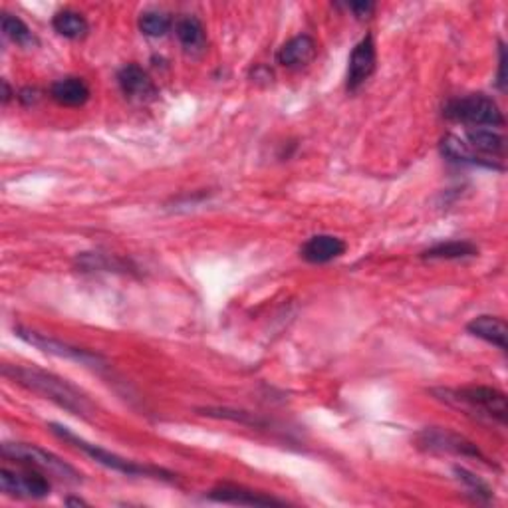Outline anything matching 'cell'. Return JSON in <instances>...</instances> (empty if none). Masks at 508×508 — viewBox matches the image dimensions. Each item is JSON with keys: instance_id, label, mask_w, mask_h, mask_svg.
Returning <instances> with one entry per match:
<instances>
[{"instance_id": "cell-1", "label": "cell", "mask_w": 508, "mask_h": 508, "mask_svg": "<svg viewBox=\"0 0 508 508\" xmlns=\"http://www.w3.org/2000/svg\"><path fill=\"white\" fill-rule=\"evenodd\" d=\"M3 373L12 381L20 383L22 388L30 389L44 399H50L58 407L66 409L68 414L78 417H90L94 414V403L70 381L58 378V375L38 370V367H24V365H4Z\"/></svg>"}, {"instance_id": "cell-2", "label": "cell", "mask_w": 508, "mask_h": 508, "mask_svg": "<svg viewBox=\"0 0 508 508\" xmlns=\"http://www.w3.org/2000/svg\"><path fill=\"white\" fill-rule=\"evenodd\" d=\"M435 393L449 406L465 409L480 419H488V422H496L501 425L506 422V396L495 388L472 385V388L439 389Z\"/></svg>"}, {"instance_id": "cell-3", "label": "cell", "mask_w": 508, "mask_h": 508, "mask_svg": "<svg viewBox=\"0 0 508 508\" xmlns=\"http://www.w3.org/2000/svg\"><path fill=\"white\" fill-rule=\"evenodd\" d=\"M443 116L471 127H501L504 116L498 103L485 94H471L445 103Z\"/></svg>"}, {"instance_id": "cell-4", "label": "cell", "mask_w": 508, "mask_h": 508, "mask_svg": "<svg viewBox=\"0 0 508 508\" xmlns=\"http://www.w3.org/2000/svg\"><path fill=\"white\" fill-rule=\"evenodd\" d=\"M50 431L54 433L56 437H60V439H62V441H66V443H70V445H74L78 451L86 453L87 457L94 459L95 463H100L102 467L111 469V471H116V472H124V475H127V477L168 479V477H161V475H165V472H163L161 469H152V467L139 465V463H135V461H129V459L119 457V455H116V453L106 451V449H102V447H98V445L87 443V441L80 439V437L74 435L72 431H70V429H66V427H62V425L50 423Z\"/></svg>"}, {"instance_id": "cell-5", "label": "cell", "mask_w": 508, "mask_h": 508, "mask_svg": "<svg viewBox=\"0 0 508 508\" xmlns=\"http://www.w3.org/2000/svg\"><path fill=\"white\" fill-rule=\"evenodd\" d=\"M3 457L20 463V465L32 467L48 472V475L56 477L64 483L76 485L82 480V475L74 467H70L66 461L56 457L54 453L46 449H40L37 445L30 443H4L3 445Z\"/></svg>"}, {"instance_id": "cell-6", "label": "cell", "mask_w": 508, "mask_h": 508, "mask_svg": "<svg viewBox=\"0 0 508 508\" xmlns=\"http://www.w3.org/2000/svg\"><path fill=\"white\" fill-rule=\"evenodd\" d=\"M14 332H16V336L26 341V344L38 348L40 352H44V354L62 357V360H72V362H78L86 367H103L106 365V360H103L100 354L90 352V349L70 346V344H66V341L48 338L46 334H40V332H34L29 328L19 326Z\"/></svg>"}, {"instance_id": "cell-7", "label": "cell", "mask_w": 508, "mask_h": 508, "mask_svg": "<svg viewBox=\"0 0 508 508\" xmlns=\"http://www.w3.org/2000/svg\"><path fill=\"white\" fill-rule=\"evenodd\" d=\"M417 443L422 449L429 453H449V455H461V457L485 459L475 443H471L463 435L449 431V429H441V427L423 429V431L417 435Z\"/></svg>"}, {"instance_id": "cell-8", "label": "cell", "mask_w": 508, "mask_h": 508, "mask_svg": "<svg viewBox=\"0 0 508 508\" xmlns=\"http://www.w3.org/2000/svg\"><path fill=\"white\" fill-rule=\"evenodd\" d=\"M0 488L4 495L38 501V498H46L50 495L52 487L40 472L12 471L4 467L0 471Z\"/></svg>"}, {"instance_id": "cell-9", "label": "cell", "mask_w": 508, "mask_h": 508, "mask_svg": "<svg viewBox=\"0 0 508 508\" xmlns=\"http://www.w3.org/2000/svg\"><path fill=\"white\" fill-rule=\"evenodd\" d=\"M375 62H378V54H375V42L372 37H365L357 46L354 48L352 56H349L348 66V90L356 92L370 80L375 72Z\"/></svg>"}, {"instance_id": "cell-10", "label": "cell", "mask_w": 508, "mask_h": 508, "mask_svg": "<svg viewBox=\"0 0 508 508\" xmlns=\"http://www.w3.org/2000/svg\"><path fill=\"white\" fill-rule=\"evenodd\" d=\"M118 82L121 92H124L126 98H129L131 102L147 103L157 98V87L153 80L149 78L145 70L139 68L137 64H127L121 68L118 74Z\"/></svg>"}, {"instance_id": "cell-11", "label": "cell", "mask_w": 508, "mask_h": 508, "mask_svg": "<svg viewBox=\"0 0 508 508\" xmlns=\"http://www.w3.org/2000/svg\"><path fill=\"white\" fill-rule=\"evenodd\" d=\"M318 44L308 34H300V37H294L292 40H288L283 48L278 50L276 62L284 68H304L308 66L314 58H316Z\"/></svg>"}, {"instance_id": "cell-12", "label": "cell", "mask_w": 508, "mask_h": 508, "mask_svg": "<svg viewBox=\"0 0 508 508\" xmlns=\"http://www.w3.org/2000/svg\"><path fill=\"white\" fill-rule=\"evenodd\" d=\"M346 252V242L334 234H316L304 242L300 249L302 258L312 265H326Z\"/></svg>"}, {"instance_id": "cell-13", "label": "cell", "mask_w": 508, "mask_h": 508, "mask_svg": "<svg viewBox=\"0 0 508 508\" xmlns=\"http://www.w3.org/2000/svg\"><path fill=\"white\" fill-rule=\"evenodd\" d=\"M209 498L217 503L241 504V506H284V501H278L274 496L254 493V490L233 485H223L213 488L211 493H209Z\"/></svg>"}, {"instance_id": "cell-14", "label": "cell", "mask_w": 508, "mask_h": 508, "mask_svg": "<svg viewBox=\"0 0 508 508\" xmlns=\"http://www.w3.org/2000/svg\"><path fill=\"white\" fill-rule=\"evenodd\" d=\"M441 152L445 157H449L455 163H465V165H477V168L487 169H503V165H498L490 157H485L477 153L467 142H463L457 135H445L441 139Z\"/></svg>"}, {"instance_id": "cell-15", "label": "cell", "mask_w": 508, "mask_h": 508, "mask_svg": "<svg viewBox=\"0 0 508 508\" xmlns=\"http://www.w3.org/2000/svg\"><path fill=\"white\" fill-rule=\"evenodd\" d=\"M50 95L54 98V102L60 103V106L78 108V106H84V103L90 100L92 92H90V86H87L82 78L68 76L52 84Z\"/></svg>"}, {"instance_id": "cell-16", "label": "cell", "mask_w": 508, "mask_h": 508, "mask_svg": "<svg viewBox=\"0 0 508 508\" xmlns=\"http://www.w3.org/2000/svg\"><path fill=\"white\" fill-rule=\"evenodd\" d=\"M467 330L471 332L472 336L485 340V341H488V344H493L498 349H503V352H506L508 330H506V324H504L503 318L479 316V318L471 320L467 324Z\"/></svg>"}, {"instance_id": "cell-17", "label": "cell", "mask_w": 508, "mask_h": 508, "mask_svg": "<svg viewBox=\"0 0 508 508\" xmlns=\"http://www.w3.org/2000/svg\"><path fill=\"white\" fill-rule=\"evenodd\" d=\"M467 143L477 153L485 157H503L504 155V137L493 127H475L467 131Z\"/></svg>"}, {"instance_id": "cell-18", "label": "cell", "mask_w": 508, "mask_h": 508, "mask_svg": "<svg viewBox=\"0 0 508 508\" xmlns=\"http://www.w3.org/2000/svg\"><path fill=\"white\" fill-rule=\"evenodd\" d=\"M175 32H177V38L181 42V46L187 52H203L207 46V30L203 22H201L197 16H183V19L175 26Z\"/></svg>"}, {"instance_id": "cell-19", "label": "cell", "mask_w": 508, "mask_h": 508, "mask_svg": "<svg viewBox=\"0 0 508 508\" xmlns=\"http://www.w3.org/2000/svg\"><path fill=\"white\" fill-rule=\"evenodd\" d=\"M479 249L469 241H447L439 242L435 247L427 249L423 252V258L429 260H459V258H469L477 257Z\"/></svg>"}, {"instance_id": "cell-20", "label": "cell", "mask_w": 508, "mask_h": 508, "mask_svg": "<svg viewBox=\"0 0 508 508\" xmlns=\"http://www.w3.org/2000/svg\"><path fill=\"white\" fill-rule=\"evenodd\" d=\"M52 26H54V30L60 34V37H64L68 40H80L86 37L87 30H90L87 20L76 11L56 12L54 19H52Z\"/></svg>"}, {"instance_id": "cell-21", "label": "cell", "mask_w": 508, "mask_h": 508, "mask_svg": "<svg viewBox=\"0 0 508 508\" xmlns=\"http://www.w3.org/2000/svg\"><path fill=\"white\" fill-rule=\"evenodd\" d=\"M0 26H3L4 37L11 42L19 44V46H22V48H37L38 46V38L34 37V32L19 19V16L4 14Z\"/></svg>"}, {"instance_id": "cell-22", "label": "cell", "mask_w": 508, "mask_h": 508, "mask_svg": "<svg viewBox=\"0 0 508 508\" xmlns=\"http://www.w3.org/2000/svg\"><path fill=\"white\" fill-rule=\"evenodd\" d=\"M171 19L169 14L161 11H147L139 16V30H142L149 38H161L171 30Z\"/></svg>"}, {"instance_id": "cell-23", "label": "cell", "mask_w": 508, "mask_h": 508, "mask_svg": "<svg viewBox=\"0 0 508 508\" xmlns=\"http://www.w3.org/2000/svg\"><path fill=\"white\" fill-rule=\"evenodd\" d=\"M455 475H457V479L461 480V483L471 490V495L475 496L477 501H490V496H493V493H490V488L483 483V480L472 475V472L457 467V469H455Z\"/></svg>"}, {"instance_id": "cell-24", "label": "cell", "mask_w": 508, "mask_h": 508, "mask_svg": "<svg viewBox=\"0 0 508 508\" xmlns=\"http://www.w3.org/2000/svg\"><path fill=\"white\" fill-rule=\"evenodd\" d=\"M19 100L24 103V106H34V103L40 102V92L37 87H24L19 94Z\"/></svg>"}, {"instance_id": "cell-25", "label": "cell", "mask_w": 508, "mask_h": 508, "mask_svg": "<svg viewBox=\"0 0 508 508\" xmlns=\"http://www.w3.org/2000/svg\"><path fill=\"white\" fill-rule=\"evenodd\" d=\"M349 11H352L357 19H367V16H372V12L375 11V4L373 3H354V4H349Z\"/></svg>"}, {"instance_id": "cell-26", "label": "cell", "mask_w": 508, "mask_h": 508, "mask_svg": "<svg viewBox=\"0 0 508 508\" xmlns=\"http://www.w3.org/2000/svg\"><path fill=\"white\" fill-rule=\"evenodd\" d=\"M504 66H506V56H504V48L501 46V74H498V87L504 90Z\"/></svg>"}, {"instance_id": "cell-27", "label": "cell", "mask_w": 508, "mask_h": 508, "mask_svg": "<svg viewBox=\"0 0 508 508\" xmlns=\"http://www.w3.org/2000/svg\"><path fill=\"white\" fill-rule=\"evenodd\" d=\"M3 87H4V95H3V102H4V103H8V100H11L12 92H11V87H8V84H6V82H3Z\"/></svg>"}, {"instance_id": "cell-28", "label": "cell", "mask_w": 508, "mask_h": 508, "mask_svg": "<svg viewBox=\"0 0 508 508\" xmlns=\"http://www.w3.org/2000/svg\"><path fill=\"white\" fill-rule=\"evenodd\" d=\"M66 504H76V506H86V503L82 501V498H68Z\"/></svg>"}]
</instances>
